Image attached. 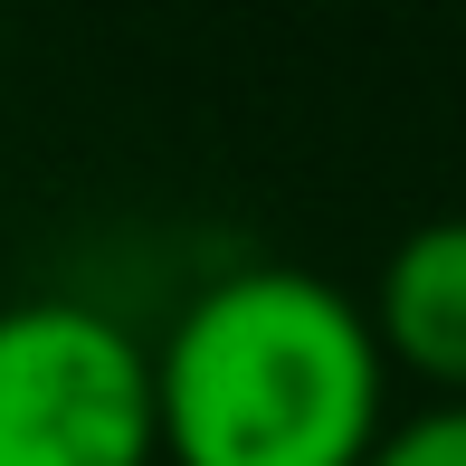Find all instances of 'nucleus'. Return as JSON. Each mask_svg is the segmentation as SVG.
Instances as JSON below:
<instances>
[{
    "label": "nucleus",
    "mask_w": 466,
    "mask_h": 466,
    "mask_svg": "<svg viewBox=\"0 0 466 466\" xmlns=\"http://www.w3.org/2000/svg\"><path fill=\"white\" fill-rule=\"evenodd\" d=\"M172 466H362L390 429V362L362 295L314 267H228L153 343Z\"/></svg>",
    "instance_id": "f257e3e1"
},
{
    "label": "nucleus",
    "mask_w": 466,
    "mask_h": 466,
    "mask_svg": "<svg viewBox=\"0 0 466 466\" xmlns=\"http://www.w3.org/2000/svg\"><path fill=\"white\" fill-rule=\"evenodd\" d=\"M153 343L76 295L0 305V466H153Z\"/></svg>",
    "instance_id": "f03ea898"
},
{
    "label": "nucleus",
    "mask_w": 466,
    "mask_h": 466,
    "mask_svg": "<svg viewBox=\"0 0 466 466\" xmlns=\"http://www.w3.org/2000/svg\"><path fill=\"white\" fill-rule=\"evenodd\" d=\"M362 314L390 371L429 380V400H466V219H419L380 258Z\"/></svg>",
    "instance_id": "7ed1b4c3"
},
{
    "label": "nucleus",
    "mask_w": 466,
    "mask_h": 466,
    "mask_svg": "<svg viewBox=\"0 0 466 466\" xmlns=\"http://www.w3.org/2000/svg\"><path fill=\"white\" fill-rule=\"evenodd\" d=\"M362 466H466V400H429V410L390 419Z\"/></svg>",
    "instance_id": "20e7f679"
}]
</instances>
